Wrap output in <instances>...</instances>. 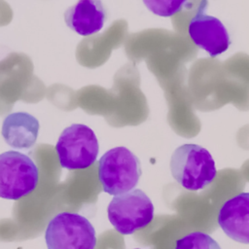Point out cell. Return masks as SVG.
Here are the masks:
<instances>
[{
    "label": "cell",
    "instance_id": "cell-1",
    "mask_svg": "<svg viewBox=\"0 0 249 249\" xmlns=\"http://www.w3.org/2000/svg\"><path fill=\"white\" fill-rule=\"evenodd\" d=\"M169 166L174 180L192 192L206 188L217 176L211 154L196 144H184L176 148L171 155Z\"/></svg>",
    "mask_w": 249,
    "mask_h": 249
},
{
    "label": "cell",
    "instance_id": "cell-8",
    "mask_svg": "<svg viewBox=\"0 0 249 249\" xmlns=\"http://www.w3.org/2000/svg\"><path fill=\"white\" fill-rule=\"evenodd\" d=\"M218 225L232 240L249 244V193L226 200L218 213Z\"/></svg>",
    "mask_w": 249,
    "mask_h": 249
},
{
    "label": "cell",
    "instance_id": "cell-12",
    "mask_svg": "<svg viewBox=\"0 0 249 249\" xmlns=\"http://www.w3.org/2000/svg\"><path fill=\"white\" fill-rule=\"evenodd\" d=\"M143 3L146 5L147 9L151 11L152 13L160 16V17H172L176 13L180 12L185 5H187L188 1H174V0H149V1H143Z\"/></svg>",
    "mask_w": 249,
    "mask_h": 249
},
{
    "label": "cell",
    "instance_id": "cell-3",
    "mask_svg": "<svg viewBox=\"0 0 249 249\" xmlns=\"http://www.w3.org/2000/svg\"><path fill=\"white\" fill-rule=\"evenodd\" d=\"M55 152L62 168L86 169L95 162L99 144L91 128L83 124H73L60 133L55 144Z\"/></svg>",
    "mask_w": 249,
    "mask_h": 249
},
{
    "label": "cell",
    "instance_id": "cell-10",
    "mask_svg": "<svg viewBox=\"0 0 249 249\" xmlns=\"http://www.w3.org/2000/svg\"><path fill=\"white\" fill-rule=\"evenodd\" d=\"M39 122L26 112L9 114L3 121L1 134L5 142L15 149H29L37 140Z\"/></svg>",
    "mask_w": 249,
    "mask_h": 249
},
{
    "label": "cell",
    "instance_id": "cell-6",
    "mask_svg": "<svg viewBox=\"0 0 249 249\" xmlns=\"http://www.w3.org/2000/svg\"><path fill=\"white\" fill-rule=\"evenodd\" d=\"M108 219L122 234H132L146 228L154 219V205L140 189L116 196L107 207Z\"/></svg>",
    "mask_w": 249,
    "mask_h": 249
},
{
    "label": "cell",
    "instance_id": "cell-9",
    "mask_svg": "<svg viewBox=\"0 0 249 249\" xmlns=\"http://www.w3.org/2000/svg\"><path fill=\"white\" fill-rule=\"evenodd\" d=\"M106 18V8L98 0H81L64 13L66 25L81 36H90L99 32Z\"/></svg>",
    "mask_w": 249,
    "mask_h": 249
},
{
    "label": "cell",
    "instance_id": "cell-2",
    "mask_svg": "<svg viewBox=\"0 0 249 249\" xmlns=\"http://www.w3.org/2000/svg\"><path fill=\"white\" fill-rule=\"evenodd\" d=\"M139 159L125 147L108 150L98 162V179L103 192L119 196L132 191L141 176Z\"/></svg>",
    "mask_w": 249,
    "mask_h": 249
},
{
    "label": "cell",
    "instance_id": "cell-5",
    "mask_svg": "<svg viewBox=\"0 0 249 249\" xmlns=\"http://www.w3.org/2000/svg\"><path fill=\"white\" fill-rule=\"evenodd\" d=\"M39 170L26 155L17 151L0 154V197L18 200L37 187Z\"/></svg>",
    "mask_w": 249,
    "mask_h": 249
},
{
    "label": "cell",
    "instance_id": "cell-7",
    "mask_svg": "<svg viewBox=\"0 0 249 249\" xmlns=\"http://www.w3.org/2000/svg\"><path fill=\"white\" fill-rule=\"evenodd\" d=\"M202 8L199 7L192 18L188 32L195 45L204 50L211 57H216L228 51L231 45L230 35L223 22L205 14Z\"/></svg>",
    "mask_w": 249,
    "mask_h": 249
},
{
    "label": "cell",
    "instance_id": "cell-13",
    "mask_svg": "<svg viewBox=\"0 0 249 249\" xmlns=\"http://www.w3.org/2000/svg\"><path fill=\"white\" fill-rule=\"evenodd\" d=\"M136 249H139V248H136Z\"/></svg>",
    "mask_w": 249,
    "mask_h": 249
},
{
    "label": "cell",
    "instance_id": "cell-4",
    "mask_svg": "<svg viewBox=\"0 0 249 249\" xmlns=\"http://www.w3.org/2000/svg\"><path fill=\"white\" fill-rule=\"evenodd\" d=\"M48 249H94L95 230L84 216L60 212L48 224L45 231Z\"/></svg>",
    "mask_w": 249,
    "mask_h": 249
},
{
    "label": "cell",
    "instance_id": "cell-11",
    "mask_svg": "<svg viewBox=\"0 0 249 249\" xmlns=\"http://www.w3.org/2000/svg\"><path fill=\"white\" fill-rule=\"evenodd\" d=\"M174 249H221V247L209 234L194 231L177 239Z\"/></svg>",
    "mask_w": 249,
    "mask_h": 249
}]
</instances>
